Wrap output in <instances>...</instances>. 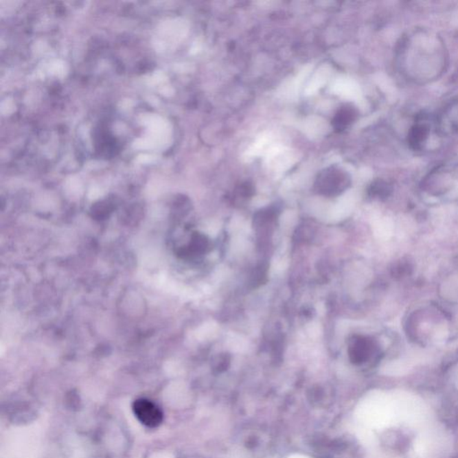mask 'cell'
Masks as SVG:
<instances>
[{"label": "cell", "instance_id": "cell-1", "mask_svg": "<svg viewBox=\"0 0 458 458\" xmlns=\"http://www.w3.org/2000/svg\"><path fill=\"white\" fill-rule=\"evenodd\" d=\"M448 64L444 41L430 30H412L398 43V69L413 84H429L438 80L447 70Z\"/></svg>", "mask_w": 458, "mask_h": 458}, {"label": "cell", "instance_id": "cell-2", "mask_svg": "<svg viewBox=\"0 0 458 458\" xmlns=\"http://www.w3.org/2000/svg\"><path fill=\"white\" fill-rule=\"evenodd\" d=\"M351 177L347 171L339 166H330L321 170L314 183V191L326 197H336L350 188Z\"/></svg>", "mask_w": 458, "mask_h": 458}, {"label": "cell", "instance_id": "cell-3", "mask_svg": "<svg viewBox=\"0 0 458 458\" xmlns=\"http://www.w3.org/2000/svg\"><path fill=\"white\" fill-rule=\"evenodd\" d=\"M443 126L440 120L437 121L428 116H421L416 119L411 128L409 144L415 150L422 152L431 149L430 144L438 143L442 137Z\"/></svg>", "mask_w": 458, "mask_h": 458}, {"label": "cell", "instance_id": "cell-4", "mask_svg": "<svg viewBox=\"0 0 458 458\" xmlns=\"http://www.w3.org/2000/svg\"><path fill=\"white\" fill-rule=\"evenodd\" d=\"M133 411L138 421L148 428L159 427L163 422V413L155 403L146 398L135 400Z\"/></svg>", "mask_w": 458, "mask_h": 458}, {"label": "cell", "instance_id": "cell-5", "mask_svg": "<svg viewBox=\"0 0 458 458\" xmlns=\"http://www.w3.org/2000/svg\"><path fill=\"white\" fill-rule=\"evenodd\" d=\"M358 117V111L356 107L350 104H345L339 108L332 121V125L336 133L345 131Z\"/></svg>", "mask_w": 458, "mask_h": 458}, {"label": "cell", "instance_id": "cell-6", "mask_svg": "<svg viewBox=\"0 0 458 458\" xmlns=\"http://www.w3.org/2000/svg\"><path fill=\"white\" fill-rule=\"evenodd\" d=\"M209 248V239L201 233H194L192 236L190 244L185 249L182 250L184 256H196L208 252Z\"/></svg>", "mask_w": 458, "mask_h": 458}, {"label": "cell", "instance_id": "cell-7", "mask_svg": "<svg viewBox=\"0 0 458 458\" xmlns=\"http://www.w3.org/2000/svg\"><path fill=\"white\" fill-rule=\"evenodd\" d=\"M350 353L354 361H363L371 350V342L363 336H354L350 342Z\"/></svg>", "mask_w": 458, "mask_h": 458}, {"label": "cell", "instance_id": "cell-8", "mask_svg": "<svg viewBox=\"0 0 458 458\" xmlns=\"http://www.w3.org/2000/svg\"><path fill=\"white\" fill-rule=\"evenodd\" d=\"M443 115L444 116L440 119L443 128L445 129V126H447L458 134V100L452 102Z\"/></svg>", "mask_w": 458, "mask_h": 458}, {"label": "cell", "instance_id": "cell-9", "mask_svg": "<svg viewBox=\"0 0 458 458\" xmlns=\"http://www.w3.org/2000/svg\"><path fill=\"white\" fill-rule=\"evenodd\" d=\"M267 268L265 264H260L258 267L254 268L252 277H251V283L254 288L261 286L265 282L266 277H267Z\"/></svg>", "mask_w": 458, "mask_h": 458}, {"label": "cell", "instance_id": "cell-10", "mask_svg": "<svg viewBox=\"0 0 458 458\" xmlns=\"http://www.w3.org/2000/svg\"><path fill=\"white\" fill-rule=\"evenodd\" d=\"M389 186L383 181H375L369 188V194L372 196L384 197L389 194Z\"/></svg>", "mask_w": 458, "mask_h": 458}, {"label": "cell", "instance_id": "cell-11", "mask_svg": "<svg viewBox=\"0 0 458 458\" xmlns=\"http://www.w3.org/2000/svg\"><path fill=\"white\" fill-rule=\"evenodd\" d=\"M236 193L242 198H250L254 194V186L252 183L244 182L236 189Z\"/></svg>", "mask_w": 458, "mask_h": 458}, {"label": "cell", "instance_id": "cell-12", "mask_svg": "<svg viewBox=\"0 0 458 458\" xmlns=\"http://www.w3.org/2000/svg\"><path fill=\"white\" fill-rule=\"evenodd\" d=\"M289 458H310L306 456H303V455H294V456H291Z\"/></svg>", "mask_w": 458, "mask_h": 458}]
</instances>
